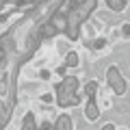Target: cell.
Segmentation results:
<instances>
[{
  "mask_svg": "<svg viewBox=\"0 0 130 130\" xmlns=\"http://www.w3.org/2000/svg\"><path fill=\"white\" fill-rule=\"evenodd\" d=\"M76 89H78V78H74V76H67V78L56 87L61 106H76V104L80 102V95H76Z\"/></svg>",
  "mask_w": 130,
  "mask_h": 130,
  "instance_id": "obj_1",
  "label": "cell"
},
{
  "mask_svg": "<svg viewBox=\"0 0 130 130\" xmlns=\"http://www.w3.org/2000/svg\"><path fill=\"white\" fill-rule=\"evenodd\" d=\"M104 46H106V39H95V41H93V48H95V50H102Z\"/></svg>",
  "mask_w": 130,
  "mask_h": 130,
  "instance_id": "obj_11",
  "label": "cell"
},
{
  "mask_svg": "<svg viewBox=\"0 0 130 130\" xmlns=\"http://www.w3.org/2000/svg\"><path fill=\"white\" fill-rule=\"evenodd\" d=\"M102 130H115V124H106V126H104Z\"/></svg>",
  "mask_w": 130,
  "mask_h": 130,
  "instance_id": "obj_12",
  "label": "cell"
},
{
  "mask_svg": "<svg viewBox=\"0 0 130 130\" xmlns=\"http://www.w3.org/2000/svg\"><path fill=\"white\" fill-rule=\"evenodd\" d=\"M78 63H80L78 54H76V52H70V54H67V59H65V65H67V67H76Z\"/></svg>",
  "mask_w": 130,
  "mask_h": 130,
  "instance_id": "obj_8",
  "label": "cell"
},
{
  "mask_svg": "<svg viewBox=\"0 0 130 130\" xmlns=\"http://www.w3.org/2000/svg\"><path fill=\"white\" fill-rule=\"evenodd\" d=\"M85 115H87V119H89V121H95L98 117H100V108H98V104L93 102V100H89V102H87Z\"/></svg>",
  "mask_w": 130,
  "mask_h": 130,
  "instance_id": "obj_3",
  "label": "cell"
},
{
  "mask_svg": "<svg viewBox=\"0 0 130 130\" xmlns=\"http://www.w3.org/2000/svg\"><path fill=\"white\" fill-rule=\"evenodd\" d=\"M2 2H5V0H0V9H2Z\"/></svg>",
  "mask_w": 130,
  "mask_h": 130,
  "instance_id": "obj_14",
  "label": "cell"
},
{
  "mask_svg": "<svg viewBox=\"0 0 130 130\" xmlns=\"http://www.w3.org/2000/svg\"><path fill=\"white\" fill-rule=\"evenodd\" d=\"M106 5L111 11H115V13H121V11L126 9V0H106Z\"/></svg>",
  "mask_w": 130,
  "mask_h": 130,
  "instance_id": "obj_6",
  "label": "cell"
},
{
  "mask_svg": "<svg viewBox=\"0 0 130 130\" xmlns=\"http://www.w3.org/2000/svg\"><path fill=\"white\" fill-rule=\"evenodd\" d=\"M106 76H108V85H111V89L117 93V95H124V91H126V80H124V76L119 74V70H117L115 65L108 67Z\"/></svg>",
  "mask_w": 130,
  "mask_h": 130,
  "instance_id": "obj_2",
  "label": "cell"
},
{
  "mask_svg": "<svg viewBox=\"0 0 130 130\" xmlns=\"http://www.w3.org/2000/svg\"><path fill=\"white\" fill-rule=\"evenodd\" d=\"M9 119H11V108H7L5 104H0V130L9 124Z\"/></svg>",
  "mask_w": 130,
  "mask_h": 130,
  "instance_id": "obj_5",
  "label": "cell"
},
{
  "mask_svg": "<svg viewBox=\"0 0 130 130\" xmlns=\"http://www.w3.org/2000/svg\"><path fill=\"white\" fill-rule=\"evenodd\" d=\"M39 35H41L43 39H46V37H52V35H56V28H54V24H52V22H48L46 26L41 28V32H39Z\"/></svg>",
  "mask_w": 130,
  "mask_h": 130,
  "instance_id": "obj_7",
  "label": "cell"
},
{
  "mask_svg": "<svg viewBox=\"0 0 130 130\" xmlns=\"http://www.w3.org/2000/svg\"><path fill=\"white\" fill-rule=\"evenodd\" d=\"M22 130H35V121H32V115H26L22 121Z\"/></svg>",
  "mask_w": 130,
  "mask_h": 130,
  "instance_id": "obj_9",
  "label": "cell"
},
{
  "mask_svg": "<svg viewBox=\"0 0 130 130\" xmlns=\"http://www.w3.org/2000/svg\"><path fill=\"white\" fill-rule=\"evenodd\" d=\"M85 91H87V95H89V98H93V95L98 93V83H93V80H91V83L85 87Z\"/></svg>",
  "mask_w": 130,
  "mask_h": 130,
  "instance_id": "obj_10",
  "label": "cell"
},
{
  "mask_svg": "<svg viewBox=\"0 0 130 130\" xmlns=\"http://www.w3.org/2000/svg\"><path fill=\"white\" fill-rule=\"evenodd\" d=\"M52 130H72V119L67 115H61L59 119H56V124H54Z\"/></svg>",
  "mask_w": 130,
  "mask_h": 130,
  "instance_id": "obj_4",
  "label": "cell"
},
{
  "mask_svg": "<svg viewBox=\"0 0 130 130\" xmlns=\"http://www.w3.org/2000/svg\"><path fill=\"white\" fill-rule=\"evenodd\" d=\"M2 61H5V50L0 48V65H2Z\"/></svg>",
  "mask_w": 130,
  "mask_h": 130,
  "instance_id": "obj_13",
  "label": "cell"
}]
</instances>
